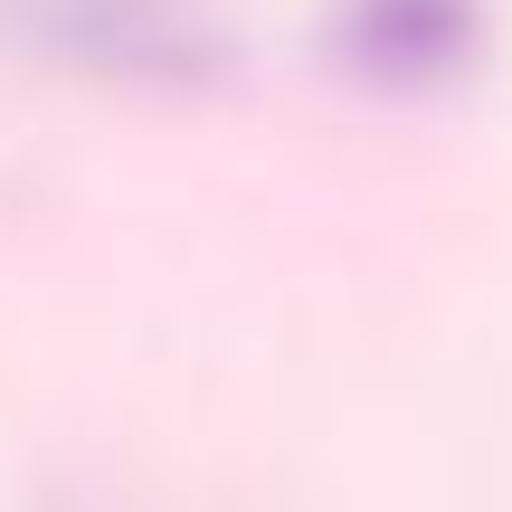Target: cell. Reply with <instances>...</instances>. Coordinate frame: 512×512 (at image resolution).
I'll use <instances>...</instances> for the list:
<instances>
[{"instance_id":"cell-1","label":"cell","mask_w":512,"mask_h":512,"mask_svg":"<svg viewBox=\"0 0 512 512\" xmlns=\"http://www.w3.org/2000/svg\"><path fill=\"white\" fill-rule=\"evenodd\" d=\"M323 57L370 95H437L475 76L484 0H332Z\"/></svg>"}]
</instances>
